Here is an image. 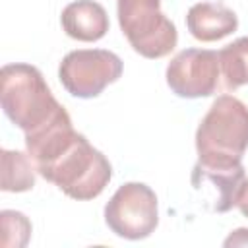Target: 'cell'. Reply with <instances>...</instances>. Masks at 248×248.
<instances>
[{"mask_svg":"<svg viewBox=\"0 0 248 248\" xmlns=\"http://www.w3.org/2000/svg\"><path fill=\"white\" fill-rule=\"evenodd\" d=\"M236 207L240 209V213L244 217H248V178H244L240 190H238V196H236Z\"/></svg>","mask_w":248,"mask_h":248,"instance_id":"15","label":"cell"},{"mask_svg":"<svg viewBox=\"0 0 248 248\" xmlns=\"http://www.w3.org/2000/svg\"><path fill=\"white\" fill-rule=\"evenodd\" d=\"M25 147L37 172L72 200L97 198L112 178L108 159L74 130L70 114L25 136Z\"/></svg>","mask_w":248,"mask_h":248,"instance_id":"1","label":"cell"},{"mask_svg":"<svg viewBox=\"0 0 248 248\" xmlns=\"http://www.w3.org/2000/svg\"><path fill=\"white\" fill-rule=\"evenodd\" d=\"M2 184L0 188L4 192H27L35 186V163L29 157V153L2 149Z\"/></svg>","mask_w":248,"mask_h":248,"instance_id":"11","label":"cell"},{"mask_svg":"<svg viewBox=\"0 0 248 248\" xmlns=\"http://www.w3.org/2000/svg\"><path fill=\"white\" fill-rule=\"evenodd\" d=\"M248 149V107L232 97L219 95L196 130L198 163L205 167H234Z\"/></svg>","mask_w":248,"mask_h":248,"instance_id":"3","label":"cell"},{"mask_svg":"<svg viewBox=\"0 0 248 248\" xmlns=\"http://www.w3.org/2000/svg\"><path fill=\"white\" fill-rule=\"evenodd\" d=\"M116 14L130 46L143 58H163L176 46L178 33L161 0H116Z\"/></svg>","mask_w":248,"mask_h":248,"instance_id":"4","label":"cell"},{"mask_svg":"<svg viewBox=\"0 0 248 248\" xmlns=\"http://www.w3.org/2000/svg\"><path fill=\"white\" fill-rule=\"evenodd\" d=\"M2 225V246L4 248H23L31 238V221L14 209H4L0 213Z\"/></svg>","mask_w":248,"mask_h":248,"instance_id":"13","label":"cell"},{"mask_svg":"<svg viewBox=\"0 0 248 248\" xmlns=\"http://www.w3.org/2000/svg\"><path fill=\"white\" fill-rule=\"evenodd\" d=\"M225 248H231V246H248V229H236L232 231L225 242H223Z\"/></svg>","mask_w":248,"mask_h":248,"instance_id":"14","label":"cell"},{"mask_svg":"<svg viewBox=\"0 0 248 248\" xmlns=\"http://www.w3.org/2000/svg\"><path fill=\"white\" fill-rule=\"evenodd\" d=\"M62 29L68 37L81 43H95L108 31L107 10L95 0L70 2L60 16Z\"/></svg>","mask_w":248,"mask_h":248,"instance_id":"10","label":"cell"},{"mask_svg":"<svg viewBox=\"0 0 248 248\" xmlns=\"http://www.w3.org/2000/svg\"><path fill=\"white\" fill-rule=\"evenodd\" d=\"M0 103L4 114L23 130L35 134L68 110L54 99L39 68L23 62L6 64L0 72Z\"/></svg>","mask_w":248,"mask_h":248,"instance_id":"2","label":"cell"},{"mask_svg":"<svg viewBox=\"0 0 248 248\" xmlns=\"http://www.w3.org/2000/svg\"><path fill=\"white\" fill-rule=\"evenodd\" d=\"M105 223L120 238H147L159 225L155 192L143 182L122 184L105 205Z\"/></svg>","mask_w":248,"mask_h":248,"instance_id":"5","label":"cell"},{"mask_svg":"<svg viewBox=\"0 0 248 248\" xmlns=\"http://www.w3.org/2000/svg\"><path fill=\"white\" fill-rule=\"evenodd\" d=\"M186 27L194 39L213 43L234 33L238 27V17L225 4L198 2L186 14Z\"/></svg>","mask_w":248,"mask_h":248,"instance_id":"9","label":"cell"},{"mask_svg":"<svg viewBox=\"0 0 248 248\" xmlns=\"http://www.w3.org/2000/svg\"><path fill=\"white\" fill-rule=\"evenodd\" d=\"M246 178L244 167L234 165V167H205L196 163L192 169V186L198 190L205 184H209L215 192L211 198V209L217 213H225L236 205V196Z\"/></svg>","mask_w":248,"mask_h":248,"instance_id":"8","label":"cell"},{"mask_svg":"<svg viewBox=\"0 0 248 248\" xmlns=\"http://www.w3.org/2000/svg\"><path fill=\"white\" fill-rule=\"evenodd\" d=\"M219 70V52L209 48H184L169 62L165 78L174 95L200 99L215 93Z\"/></svg>","mask_w":248,"mask_h":248,"instance_id":"7","label":"cell"},{"mask_svg":"<svg viewBox=\"0 0 248 248\" xmlns=\"http://www.w3.org/2000/svg\"><path fill=\"white\" fill-rule=\"evenodd\" d=\"M219 68L227 91L248 83V37H240L219 50Z\"/></svg>","mask_w":248,"mask_h":248,"instance_id":"12","label":"cell"},{"mask_svg":"<svg viewBox=\"0 0 248 248\" xmlns=\"http://www.w3.org/2000/svg\"><path fill=\"white\" fill-rule=\"evenodd\" d=\"M118 54L105 48H78L68 52L58 66V79L78 99H93L122 76Z\"/></svg>","mask_w":248,"mask_h":248,"instance_id":"6","label":"cell"}]
</instances>
